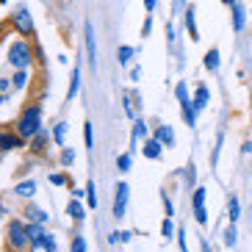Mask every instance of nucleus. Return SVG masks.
Returning <instances> with one entry per match:
<instances>
[{
	"label": "nucleus",
	"instance_id": "7",
	"mask_svg": "<svg viewBox=\"0 0 252 252\" xmlns=\"http://www.w3.org/2000/svg\"><path fill=\"white\" fill-rule=\"evenodd\" d=\"M83 45H86V59H89V67L97 69V42H94V25L86 20L83 23Z\"/></svg>",
	"mask_w": 252,
	"mask_h": 252
},
{
	"label": "nucleus",
	"instance_id": "10",
	"mask_svg": "<svg viewBox=\"0 0 252 252\" xmlns=\"http://www.w3.org/2000/svg\"><path fill=\"white\" fill-rule=\"evenodd\" d=\"M139 105H141L139 94H133V92H125V94H122V108H125L127 119H139Z\"/></svg>",
	"mask_w": 252,
	"mask_h": 252
},
{
	"label": "nucleus",
	"instance_id": "26",
	"mask_svg": "<svg viewBox=\"0 0 252 252\" xmlns=\"http://www.w3.org/2000/svg\"><path fill=\"white\" fill-rule=\"evenodd\" d=\"M47 139H50V136H47V130L42 127V130H39V133L33 136V139H31V150H33V153H45V147H47Z\"/></svg>",
	"mask_w": 252,
	"mask_h": 252
},
{
	"label": "nucleus",
	"instance_id": "37",
	"mask_svg": "<svg viewBox=\"0 0 252 252\" xmlns=\"http://www.w3.org/2000/svg\"><path fill=\"white\" fill-rule=\"evenodd\" d=\"M50 183L53 186H69V178L64 172H50Z\"/></svg>",
	"mask_w": 252,
	"mask_h": 252
},
{
	"label": "nucleus",
	"instance_id": "36",
	"mask_svg": "<svg viewBox=\"0 0 252 252\" xmlns=\"http://www.w3.org/2000/svg\"><path fill=\"white\" fill-rule=\"evenodd\" d=\"M72 252H86V238L81 236V233H75L72 236V247H69Z\"/></svg>",
	"mask_w": 252,
	"mask_h": 252
},
{
	"label": "nucleus",
	"instance_id": "11",
	"mask_svg": "<svg viewBox=\"0 0 252 252\" xmlns=\"http://www.w3.org/2000/svg\"><path fill=\"white\" fill-rule=\"evenodd\" d=\"M141 156L150 158V161H158V158L163 156V144L156 139V136H150V139L141 144Z\"/></svg>",
	"mask_w": 252,
	"mask_h": 252
},
{
	"label": "nucleus",
	"instance_id": "9",
	"mask_svg": "<svg viewBox=\"0 0 252 252\" xmlns=\"http://www.w3.org/2000/svg\"><path fill=\"white\" fill-rule=\"evenodd\" d=\"M150 139V127L144 119H133V130H130V153H136V147H139V141H147Z\"/></svg>",
	"mask_w": 252,
	"mask_h": 252
},
{
	"label": "nucleus",
	"instance_id": "50",
	"mask_svg": "<svg viewBox=\"0 0 252 252\" xmlns=\"http://www.w3.org/2000/svg\"><path fill=\"white\" fill-rule=\"evenodd\" d=\"M222 3H224V6H236L238 0H222Z\"/></svg>",
	"mask_w": 252,
	"mask_h": 252
},
{
	"label": "nucleus",
	"instance_id": "29",
	"mask_svg": "<svg viewBox=\"0 0 252 252\" xmlns=\"http://www.w3.org/2000/svg\"><path fill=\"white\" fill-rule=\"evenodd\" d=\"M25 230H28V238H31V241H36V238H42V236L47 233V227H45L42 222H28V227H25Z\"/></svg>",
	"mask_w": 252,
	"mask_h": 252
},
{
	"label": "nucleus",
	"instance_id": "34",
	"mask_svg": "<svg viewBox=\"0 0 252 252\" xmlns=\"http://www.w3.org/2000/svg\"><path fill=\"white\" fill-rule=\"evenodd\" d=\"M222 144H224V133L219 130V136H216V144H214V153H211V163L216 166V161H219V153H222Z\"/></svg>",
	"mask_w": 252,
	"mask_h": 252
},
{
	"label": "nucleus",
	"instance_id": "33",
	"mask_svg": "<svg viewBox=\"0 0 252 252\" xmlns=\"http://www.w3.org/2000/svg\"><path fill=\"white\" fill-rule=\"evenodd\" d=\"M86 205H89V211H92V208H97V186L92 183V180L86 183Z\"/></svg>",
	"mask_w": 252,
	"mask_h": 252
},
{
	"label": "nucleus",
	"instance_id": "13",
	"mask_svg": "<svg viewBox=\"0 0 252 252\" xmlns=\"http://www.w3.org/2000/svg\"><path fill=\"white\" fill-rule=\"evenodd\" d=\"M208 100H211V89H208L205 83H197V89H194V94H191V103H194V108H197V114L208 108Z\"/></svg>",
	"mask_w": 252,
	"mask_h": 252
},
{
	"label": "nucleus",
	"instance_id": "25",
	"mask_svg": "<svg viewBox=\"0 0 252 252\" xmlns=\"http://www.w3.org/2000/svg\"><path fill=\"white\" fill-rule=\"evenodd\" d=\"M205 197H208V189H205V186H194V194H191V208H194V211L205 208Z\"/></svg>",
	"mask_w": 252,
	"mask_h": 252
},
{
	"label": "nucleus",
	"instance_id": "40",
	"mask_svg": "<svg viewBox=\"0 0 252 252\" xmlns=\"http://www.w3.org/2000/svg\"><path fill=\"white\" fill-rule=\"evenodd\" d=\"M0 92L11 97V92H14V83H11V78H0Z\"/></svg>",
	"mask_w": 252,
	"mask_h": 252
},
{
	"label": "nucleus",
	"instance_id": "8",
	"mask_svg": "<svg viewBox=\"0 0 252 252\" xmlns=\"http://www.w3.org/2000/svg\"><path fill=\"white\" fill-rule=\"evenodd\" d=\"M23 219L25 222H42V224H47V211L45 208H39L36 202H31V200H25V205H23Z\"/></svg>",
	"mask_w": 252,
	"mask_h": 252
},
{
	"label": "nucleus",
	"instance_id": "39",
	"mask_svg": "<svg viewBox=\"0 0 252 252\" xmlns=\"http://www.w3.org/2000/svg\"><path fill=\"white\" fill-rule=\"evenodd\" d=\"M59 161H61V166H69V163L75 161V150H67V147H64V150H61V158H59Z\"/></svg>",
	"mask_w": 252,
	"mask_h": 252
},
{
	"label": "nucleus",
	"instance_id": "42",
	"mask_svg": "<svg viewBox=\"0 0 252 252\" xmlns=\"http://www.w3.org/2000/svg\"><path fill=\"white\" fill-rule=\"evenodd\" d=\"M178 247H180V252H189V244H186V227H178Z\"/></svg>",
	"mask_w": 252,
	"mask_h": 252
},
{
	"label": "nucleus",
	"instance_id": "16",
	"mask_svg": "<svg viewBox=\"0 0 252 252\" xmlns=\"http://www.w3.org/2000/svg\"><path fill=\"white\" fill-rule=\"evenodd\" d=\"M219 64H222V53H219V47H211V50L202 56V67H205L208 72H216Z\"/></svg>",
	"mask_w": 252,
	"mask_h": 252
},
{
	"label": "nucleus",
	"instance_id": "48",
	"mask_svg": "<svg viewBox=\"0 0 252 252\" xmlns=\"http://www.w3.org/2000/svg\"><path fill=\"white\" fill-rule=\"evenodd\" d=\"M6 216V205H3V200H0V219Z\"/></svg>",
	"mask_w": 252,
	"mask_h": 252
},
{
	"label": "nucleus",
	"instance_id": "31",
	"mask_svg": "<svg viewBox=\"0 0 252 252\" xmlns=\"http://www.w3.org/2000/svg\"><path fill=\"white\" fill-rule=\"evenodd\" d=\"M161 236H163V238L178 236V227H175V222H172V216H163V222H161Z\"/></svg>",
	"mask_w": 252,
	"mask_h": 252
},
{
	"label": "nucleus",
	"instance_id": "53",
	"mask_svg": "<svg viewBox=\"0 0 252 252\" xmlns=\"http://www.w3.org/2000/svg\"><path fill=\"white\" fill-rule=\"evenodd\" d=\"M0 28H3V25H0Z\"/></svg>",
	"mask_w": 252,
	"mask_h": 252
},
{
	"label": "nucleus",
	"instance_id": "47",
	"mask_svg": "<svg viewBox=\"0 0 252 252\" xmlns=\"http://www.w3.org/2000/svg\"><path fill=\"white\" fill-rule=\"evenodd\" d=\"M241 153H244V156H250V153H252V141H244V144H241Z\"/></svg>",
	"mask_w": 252,
	"mask_h": 252
},
{
	"label": "nucleus",
	"instance_id": "24",
	"mask_svg": "<svg viewBox=\"0 0 252 252\" xmlns=\"http://www.w3.org/2000/svg\"><path fill=\"white\" fill-rule=\"evenodd\" d=\"M64 141H67V122H56L53 125V144L64 147Z\"/></svg>",
	"mask_w": 252,
	"mask_h": 252
},
{
	"label": "nucleus",
	"instance_id": "30",
	"mask_svg": "<svg viewBox=\"0 0 252 252\" xmlns=\"http://www.w3.org/2000/svg\"><path fill=\"white\" fill-rule=\"evenodd\" d=\"M117 169L122 172V175L133 169V153H122V156L117 158Z\"/></svg>",
	"mask_w": 252,
	"mask_h": 252
},
{
	"label": "nucleus",
	"instance_id": "44",
	"mask_svg": "<svg viewBox=\"0 0 252 252\" xmlns=\"http://www.w3.org/2000/svg\"><path fill=\"white\" fill-rule=\"evenodd\" d=\"M119 233V241H122V244H125V241H130V238H133V230H117Z\"/></svg>",
	"mask_w": 252,
	"mask_h": 252
},
{
	"label": "nucleus",
	"instance_id": "46",
	"mask_svg": "<svg viewBox=\"0 0 252 252\" xmlns=\"http://www.w3.org/2000/svg\"><path fill=\"white\" fill-rule=\"evenodd\" d=\"M156 6H158V0H144V8L147 11H156Z\"/></svg>",
	"mask_w": 252,
	"mask_h": 252
},
{
	"label": "nucleus",
	"instance_id": "38",
	"mask_svg": "<svg viewBox=\"0 0 252 252\" xmlns=\"http://www.w3.org/2000/svg\"><path fill=\"white\" fill-rule=\"evenodd\" d=\"M161 200H163V214L166 216H175V208H172V197L166 191H161Z\"/></svg>",
	"mask_w": 252,
	"mask_h": 252
},
{
	"label": "nucleus",
	"instance_id": "12",
	"mask_svg": "<svg viewBox=\"0 0 252 252\" xmlns=\"http://www.w3.org/2000/svg\"><path fill=\"white\" fill-rule=\"evenodd\" d=\"M28 252H56V236H53L50 230H47L42 238H36V241H31Z\"/></svg>",
	"mask_w": 252,
	"mask_h": 252
},
{
	"label": "nucleus",
	"instance_id": "21",
	"mask_svg": "<svg viewBox=\"0 0 252 252\" xmlns=\"http://www.w3.org/2000/svg\"><path fill=\"white\" fill-rule=\"evenodd\" d=\"M180 114H183V122L189 127H197V108H194L191 100H183L180 103Z\"/></svg>",
	"mask_w": 252,
	"mask_h": 252
},
{
	"label": "nucleus",
	"instance_id": "17",
	"mask_svg": "<svg viewBox=\"0 0 252 252\" xmlns=\"http://www.w3.org/2000/svg\"><path fill=\"white\" fill-rule=\"evenodd\" d=\"M14 194L20 200H33V194H36V180H20L14 186Z\"/></svg>",
	"mask_w": 252,
	"mask_h": 252
},
{
	"label": "nucleus",
	"instance_id": "18",
	"mask_svg": "<svg viewBox=\"0 0 252 252\" xmlns=\"http://www.w3.org/2000/svg\"><path fill=\"white\" fill-rule=\"evenodd\" d=\"M153 136L161 141L163 147H175V130H172V125H163V122H161V125L156 127V133H153Z\"/></svg>",
	"mask_w": 252,
	"mask_h": 252
},
{
	"label": "nucleus",
	"instance_id": "27",
	"mask_svg": "<svg viewBox=\"0 0 252 252\" xmlns=\"http://www.w3.org/2000/svg\"><path fill=\"white\" fill-rule=\"evenodd\" d=\"M133 56H136V50L130 45H122L117 50V61H119V67H127V64H130V61H133Z\"/></svg>",
	"mask_w": 252,
	"mask_h": 252
},
{
	"label": "nucleus",
	"instance_id": "1",
	"mask_svg": "<svg viewBox=\"0 0 252 252\" xmlns=\"http://www.w3.org/2000/svg\"><path fill=\"white\" fill-rule=\"evenodd\" d=\"M14 130L23 136L25 141H31L33 136L42 130V103H28L20 111V117L14 119Z\"/></svg>",
	"mask_w": 252,
	"mask_h": 252
},
{
	"label": "nucleus",
	"instance_id": "4",
	"mask_svg": "<svg viewBox=\"0 0 252 252\" xmlns=\"http://www.w3.org/2000/svg\"><path fill=\"white\" fill-rule=\"evenodd\" d=\"M8 28L14 31L17 36H25V39H33L36 28H33V20H31V11L25 6H17L8 17Z\"/></svg>",
	"mask_w": 252,
	"mask_h": 252
},
{
	"label": "nucleus",
	"instance_id": "32",
	"mask_svg": "<svg viewBox=\"0 0 252 252\" xmlns=\"http://www.w3.org/2000/svg\"><path fill=\"white\" fill-rule=\"evenodd\" d=\"M83 141H86V150H94V127H92V122H83Z\"/></svg>",
	"mask_w": 252,
	"mask_h": 252
},
{
	"label": "nucleus",
	"instance_id": "2",
	"mask_svg": "<svg viewBox=\"0 0 252 252\" xmlns=\"http://www.w3.org/2000/svg\"><path fill=\"white\" fill-rule=\"evenodd\" d=\"M36 61V47H31V42L25 36H17L6 53V64L11 69H31Z\"/></svg>",
	"mask_w": 252,
	"mask_h": 252
},
{
	"label": "nucleus",
	"instance_id": "54",
	"mask_svg": "<svg viewBox=\"0 0 252 252\" xmlns=\"http://www.w3.org/2000/svg\"><path fill=\"white\" fill-rule=\"evenodd\" d=\"M69 252H72V250H69Z\"/></svg>",
	"mask_w": 252,
	"mask_h": 252
},
{
	"label": "nucleus",
	"instance_id": "52",
	"mask_svg": "<svg viewBox=\"0 0 252 252\" xmlns=\"http://www.w3.org/2000/svg\"><path fill=\"white\" fill-rule=\"evenodd\" d=\"M0 42H3V36H0Z\"/></svg>",
	"mask_w": 252,
	"mask_h": 252
},
{
	"label": "nucleus",
	"instance_id": "3",
	"mask_svg": "<svg viewBox=\"0 0 252 252\" xmlns=\"http://www.w3.org/2000/svg\"><path fill=\"white\" fill-rule=\"evenodd\" d=\"M28 222H25L23 216L20 219H8L6 224V247L11 252H28L31 247V238H28Z\"/></svg>",
	"mask_w": 252,
	"mask_h": 252
},
{
	"label": "nucleus",
	"instance_id": "15",
	"mask_svg": "<svg viewBox=\"0 0 252 252\" xmlns=\"http://www.w3.org/2000/svg\"><path fill=\"white\" fill-rule=\"evenodd\" d=\"M230 17H233V31H236V33H241V31H244V25H247V11H244V6H241V3L230 6Z\"/></svg>",
	"mask_w": 252,
	"mask_h": 252
},
{
	"label": "nucleus",
	"instance_id": "20",
	"mask_svg": "<svg viewBox=\"0 0 252 252\" xmlns=\"http://www.w3.org/2000/svg\"><path fill=\"white\" fill-rule=\"evenodd\" d=\"M78 92H81V67H78V61H75V69H72V75H69L67 103H69V100H75V97H78Z\"/></svg>",
	"mask_w": 252,
	"mask_h": 252
},
{
	"label": "nucleus",
	"instance_id": "49",
	"mask_svg": "<svg viewBox=\"0 0 252 252\" xmlns=\"http://www.w3.org/2000/svg\"><path fill=\"white\" fill-rule=\"evenodd\" d=\"M3 103H8V94H3V92H0V105Z\"/></svg>",
	"mask_w": 252,
	"mask_h": 252
},
{
	"label": "nucleus",
	"instance_id": "45",
	"mask_svg": "<svg viewBox=\"0 0 252 252\" xmlns=\"http://www.w3.org/2000/svg\"><path fill=\"white\" fill-rule=\"evenodd\" d=\"M130 81H133V83L141 81V67H130Z\"/></svg>",
	"mask_w": 252,
	"mask_h": 252
},
{
	"label": "nucleus",
	"instance_id": "5",
	"mask_svg": "<svg viewBox=\"0 0 252 252\" xmlns=\"http://www.w3.org/2000/svg\"><path fill=\"white\" fill-rule=\"evenodd\" d=\"M127 197H130V186H127L125 180H119L117 191H114V208H111V214L117 216V219H122V216L127 214Z\"/></svg>",
	"mask_w": 252,
	"mask_h": 252
},
{
	"label": "nucleus",
	"instance_id": "43",
	"mask_svg": "<svg viewBox=\"0 0 252 252\" xmlns=\"http://www.w3.org/2000/svg\"><path fill=\"white\" fill-rule=\"evenodd\" d=\"M150 31H153V17H147V20H144V25H141V39H147Z\"/></svg>",
	"mask_w": 252,
	"mask_h": 252
},
{
	"label": "nucleus",
	"instance_id": "51",
	"mask_svg": "<svg viewBox=\"0 0 252 252\" xmlns=\"http://www.w3.org/2000/svg\"><path fill=\"white\" fill-rule=\"evenodd\" d=\"M0 3H8V0H0Z\"/></svg>",
	"mask_w": 252,
	"mask_h": 252
},
{
	"label": "nucleus",
	"instance_id": "22",
	"mask_svg": "<svg viewBox=\"0 0 252 252\" xmlns=\"http://www.w3.org/2000/svg\"><path fill=\"white\" fill-rule=\"evenodd\" d=\"M28 81H31V72H28V69H14V72H11V83H14V92L28 89Z\"/></svg>",
	"mask_w": 252,
	"mask_h": 252
},
{
	"label": "nucleus",
	"instance_id": "19",
	"mask_svg": "<svg viewBox=\"0 0 252 252\" xmlns=\"http://www.w3.org/2000/svg\"><path fill=\"white\" fill-rule=\"evenodd\" d=\"M86 211H89V205H81L75 197L67 202V216H69V219H75V222H83V219H86Z\"/></svg>",
	"mask_w": 252,
	"mask_h": 252
},
{
	"label": "nucleus",
	"instance_id": "14",
	"mask_svg": "<svg viewBox=\"0 0 252 252\" xmlns=\"http://www.w3.org/2000/svg\"><path fill=\"white\" fill-rule=\"evenodd\" d=\"M183 23H186V33H189V39H191V42H200V31H197V20H194V6H186Z\"/></svg>",
	"mask_w": 252,
	"mask_h": 252
},
{
	"label": "nucleus",
	"instance_id": "35",
	"mask_svg": "<svg viewBox=\"0 0 252 252\" xmlns=\"http://www.w3.org/2000/svg\"><path fill=\"white\" fill-rule=\"evenodd\" d=\"M175 97H178V103H183V100H191V94H189V86H186V81H180L178 86H175Z\"/></svg>",
	"mask_w": 252,
	"mask_h": 252
},
{
	"label": "nucleus",
	"instance_id": "23",
	"mask_svg": "<svg viewBox=\"0 0 252 252\" xmlns=\"http://www.w3.org/2000/svg\"><path fill=\"white\" fill-rule=\"evenodd\" d=\"M227 219H230L233 224L241 219V202H238L236 194H230V200H227Z\"/></svg>",
	"mask_w": 252,
	"mask_h": 252
},
{
	"label": "nucleus",
	"instance_id": "6",
	"mask_svg": "<svg viewBox=\"0 0 252 252\" xmlns=\"http://www.w3.org/2000/svg\"><path fill=\"white\" fill-rule=\"evenodd\" d=\"M23 147H25V139L17 130H0V156L14 153V150H23Z\"/></svg>",
	"mask_w": 252,
	"mask_h": 252
},
{
	"label": "nucleus",
	"instance_id": "28",
	"mask_svg": "<svg viewBox=\"0 0 252 252\" xmlns=\"http://www.w3.org/2000/svg\"><path fill=\"white\" fill-rule=\"evenodd\" d=\"M222 241H224V247H230V250L236 247V241H238V230H236V224H233V222H230L227 227H224V236H222Z\"/></svg>",
	"mask_w": 252,
	"mask_h": 252
},
{
	"label": "nucleus",
	"instance_id": "41",
	"mask_svg": "<svg viewBox=\"0 0 252 252\" xmlns=\"http://www.w3.org/2000/svg\"><path fill=\"white\" fill-rule=\"evenodd\" d=\"M194 219H197V224H200V227H205V224H208V211H205V208L194 211Z\"/></svg>",
	"mask_w": 252,
	"mask_h": 252
}]
</instances>
